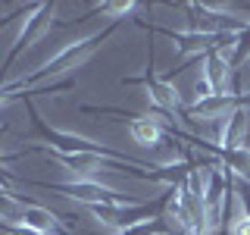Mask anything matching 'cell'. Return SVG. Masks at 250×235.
<instances>
[{"instance_id":"cell-3","label":"cell","mask_w":250,"mask_h":235,"mask_svg":"<svg viewBox=\"0 0 250 235\" xmlns=\"http://www.w3.org/2000/svg\"><path fill=\"white\" fill-rule=\"evenodd\" d=\"M53 13H57V6H53V3H38V6H31V10H25V16H22V28H19V35H16L10 53H6L3 69L13 66V60L19 57L22 50H28L38 38H44V31L53 25Z\"/></svg>"},{"instance_id":"cell-10","label":"cell","mask_w":250,"mask_h":235,"mask_svg":"<svg viewBox=\"0 0 250 235\" xmlns=\"http://www.w3.org/2000/svg\"><path fill=\"white\" fill-rule=\"evenodd\" d=\"M247 144H250V135H247Z\"/></svg>"},{"instance_id":"cell-4","label":"cell","mask_w":250,"mask_h":235,"mask_svg":"<svg viewBox=\"0 0 250 235\" xmlns=\"http://www.w3.org/2000/svg\"><path fill=\"white\" fill-rule=\"evenodd\" d=\"M125 85H141L147 91V100L156 107V113H178L182 110V94L169 78H160L153 72V66H147V72L141 78H128Z\"/></svg>"},{"instance_id":"cell-9","label":"cell","mask_w":250,"mask_h":235,"mask_svg":"<svg viewBox=\"0 0 250 235\" xmlns=\"http://www.w3.org/2000/svg\"><path fill=\"white\" fill-rule=\"evenodd\" d=\"M6 22H10V16H0V28H3V25H6Z\"/></svg>"},{"instance_id":"cell-5","label":"cell","mask_w":250,"mask_h":235,"mask_svg":"<svg viewBox=\"0 0 250 235\" xmlns=\"http://www.w3.org/2000/svg\"><path fill=\"white\" fill-rule=\"evenodd\" d=\"M166 132H169V122L163 113H147V116H131L128 119L131 141L141 147H150V151H156L166 141Z\"/></svg>"},{"instance_id":"cell-1","label":"cell","mask_w":250,"mask_h":235,"mask_svg":"<svg viewBox=\"0 0 250 235\" xmlns=\"http://www.w3.org/2000/svg\"><path fill=\"white\" fill-rule=\"evenodd\" d=\"M109 31L113 28H104V31H94V35H84V38H75V41H69V44H62L53 57H47L38 69H31V72L25 78H19V82H25V85H38V78H57L62 72H72V69L78 66H84V63L91 60V53L97 50L100 44L109 38Z\"/></svg>"},{"instance_id":"cell-7","label":"cell","mask_w":250,"mask_h":235,"mask_svg":"<svg viewBox=\"0 0 250 235\" xmlns=\"http://www.w3.org/2000/svg\"><path fill=\"white\" fill-rule=\"evenodd\" d=\"M225 229H229V235H250V213H244L241 207H234V213L229 216Z\"/></svg>"},{"instance_id":"cell-8","label":"cell","mask_w":250,"mask_h":235,"mask_svg":"<svg viewBox=\"0 0 250 235\" xmlns=\"http://www.w3.org/2000/svg\"><path fill=\"white\" fill-rule=\"evenodd\" d=\"M94 10L104 16H128V13H135V3H100Z\"/></svg>"},{"instance_id":"cell-2","label":"cell","mask_w":250,"mask_h":235,"mask_svg":"<svg viewBox=\"0 0 250 235\" xmlns=\"http://www.w3.org/2000/svg\"><path fill=\"white\" fill-rule=\"evenodd\" d=\"M47 188L66 194V198L82 201L84 207H97V204H131V201H138V198H128V194L116 191L113 185L100 182V179H78V176H72V179H66V182H53V185H47Z\"/></svg>"},{"instance_id":"cell-6","label":"cell","mask_w":250,"mask_h":235,"mask_svg":"<svg viewBox=\"0 0 250 235\" xmlns=\"http://www.w3.org/2000/svg\"><path fill=\"white\" fill-rule=\"evenodd\" d=\"M16 223H22L25 229L41 232V235H60V219L47 207H38V204H22V213Z\"/></svg>"}]
</instances>
